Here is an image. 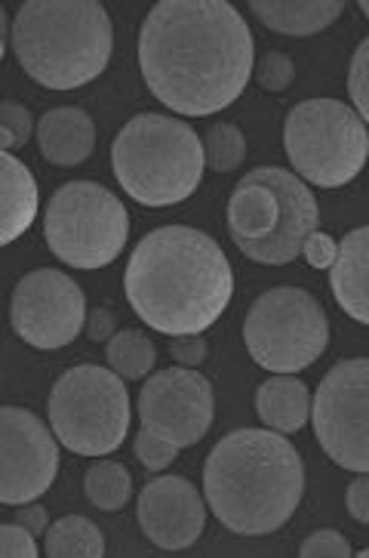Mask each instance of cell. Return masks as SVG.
I'll list each match as a JSON object with an SVG mask.
<instances>
[{"instance_id":"8992f818","label":"cell","mask_w":369,"mask_h":558,"mask_svg":"<svg viewBox=\"0 0 369 558\" xmlns=\"http://www.w3.org/2000/svg\"><path fill=\"white\" fill-rule=\"evenodd\" d=\"M111 167L123 192L145 207H173L200 185L207 155L192 126L167 114H136L114 136Z\"/></svg>"},{"instance_id":"3957f363","label":"cell","mask_w":369,"mask_h":558,"mask_svg":"<svg viewBox=\"0 0 369 558\" xmlns=\"http://www.w3.org/2000/svg\"><path fill=\"white\" fill-rule=\"evenodd\" d=\"M305 494L296 448L268 429H234L207 457L204 497L212 515L241 537H265L293 519Z\"/></svg>"},{"instance_id":"e575fe53","label":"cell","mask_w":369,"mask_h":558,"mask_svg":"<svg viewBox=\"0 0 369 558\" xmlns=\"http://www.w3.org/2000/svg\"><path fill=\"white\" fill-rule=\"evenodd\" d=\"M16 522L25 524L35 537L50 531V519H47V509L44 506H16Z\"/></svg>"},{"instance_id":"277c9868","label":"cell","mask_w":369,"mask_h":558,"mask_svg":"<svg viewBox=\"0 0 369 558\" xmlns=\"http://www.w3.org/2000/svg\"><path fill=\"white\" fill-rule=\"evenodd\" d=\"M10 47L40 87L77 90L108 69L111 16L96 0H28L13 19Z\"/></svg>"},{"instance_id":"44dd1931","label":"cell","mask_w":369,"mask_h":558,"mask_svg":"<svg viewBox=\"0 0 369 558\" xmlns=\"http://www.w3.org/2000/svg\"><path fill=\"white\" fill-rule=\"evenodd\" d=\"M47 556L50 558H102L106 537L87 515H65L47 531Z\"/></svg>"},{"instance_id":"7402d4cb","label":"cell","mask_w":369,"mask_h":558,"mask_svg":"<svg viewBox=\"0 0 369 558\" xmlns=\"http://www.w3.org/2000/svg\"><path fill=\"white\" fill-rule=\"evenodd\" d=\"M84 494L96 509L102 512H118L123 506L130 504L133 497V478L121 463L114 460H99L87 469V478H84Z\"/></svg>"},{"instance_id":"8d00e7d4","label":"cell","mask_w":369,"mask_h":558,"mask_svg":"<svg viewBox=\"0 0 369 558\" xmlns=\"http://www.w3.org/2000/svg\"><path fill=\"white\" fill-rule=\"evenodd\" d=\"M357 556H360V558H369V546H367V549H364V553H357Z\"/></svg>"},{"instance_id":"cb8c5ba5","label":"cell","mask_w":369,"mask_h":558,"mask_svg":"<svg viewBox=\"0 0 369 558\" xmlns=\"http://www.w3.org/2000/svg\"><path fill=\"white\" fill-rule=\"evenodd\" d=\"M204 155L207 167L216 173H231L234 167H241L246 158V140L241 126L216 124L204 136Z\"/></svg>"},{"instance_id":"6da1fadb","label":"cell","mask_w":369,"mask_h":558,"mask_svg":"<svg viewBox=\"0 0 369 558\" xmlns=\"http://www.w3.org/2000/svg\"><path fill=\"white\" fill-rule=\"evenodd\" d=\"M253 32L229 0H160L139 32V69L167 109H229L253 74Z\"/></svg>"},{"instance_id":"4dcf8cb0","label":"cell","mask_w":369,"mask_h":558,"mask_svg":"<svg viewBox=\"0 0 369 558\" xmlns=\"http://www.w3.org/2000/svg\"><path fill=\"white\" fill-rule=\"evenodd\" d=\"M335 253H339V244H335L330 234L323 232L311 234V238L305 241V247H302V256H305L308 266H315V269H333Z\"/></svg>"},{"instance_id":"ffe728a7","label":"cell","mask_w":369,"mask_h":558,"mask_svg":"<svg viewBox=\"0 0 369 558\" xmlns=\"http://www.w3.org/2000/svg\"><path fill=\"white\" fill-rule=\"evenodd\" d=\"M256 414L268 429L278 433H299L311 416V396L308 386L296 377L265 379L256 392Z\"/></svg>"},{"instance_id":"7c38bea8","label":"cell","mask_w":369,"mask_h":558,"mask_svg":"<svg viewBox=\"0 0 369 558\" xmlns=\"http://www.w3.org/2000/svg\"><path fill=\"white\" fill-rule=\"evenodd\" d=\"M87 296L65 271L37 269L13 290L10 322L19 340L35 349H62L87 327Z\"/></svg>"},{"instance_id":"ac0fdd59","label":"cell","mask_w":369,"mask_h":558,"mask_svg":"<svg viewBox=\"0 0 369 558\" xmlns=\"http://www.w3.org/2000/svg\"><path fill=\"white\" fill-rule=\"evenodd\" d=\"M249 10L271 32L290 37H308L330 28L342 16V0H253Z\"/></svg>"},{"instance_id":"52a82bcc","label":"cell","mask_w":369,"mask_h":558,"mask_svg":"<svg viewBox=\"0 0 369 558\" xmlns=\"http://www.w3.org/2000/svg\"><path fill=\"white\" fill-rule=\"evenodd\" d=\"M283 145L302 180L339 189L364 170L369 130L342 99H305L286 114Z\"/></svg>"},{"instance_id":"7a4b0ae2","label":"cell","mask_w":369,"mask_h":558,"mask_svg":"<svg viewBox=\"0 0 369 558\" xmlns=\"http://www.w3.org/2000/svg\"><path fill=\"white\" fill-rule=\"evenodd\" d=\"M123 281L133 312L167 337H200L234 293L225 251L192 226H163L145 234Z\"/></svg>"},{"instance_id":"d590c367","label":"cell","mask_w":369,"mask_h":558,"mask_svg":"<svg viewBox=\"0 0 369 558\" xmlns=\"http://www.w3.org/2000/svg\"><path fill=\"white\" fill-rule=\"evenodd\" d=\"M360 10H364V16L369 19V0H364V3H360Z\"/></svg>"},{"instance_id":"e0dca14e","label":"cell","mask_w":369,"mask_h":558,"mask_svg":"<svg viewBox=\"0 0 369 558\" xmlns=\"http://www.w3.org/2000/svg\"><path fill=\"white\" fill-rule=\"evenodd\" d=\"M37 145L40 155L56 167H77L96 148V124L84 109H50L37 121Z\"/></svg>"},{"instance_id":"8fae6325","label":"cell","mask_w":369,"mask_h":558,"mask_svg":"<svg viewBox=\"0 0 369 558\" xmlns=\"http://www.w3.org/2000/svg\"><path fill=\"white\" fill-rule=\"evenodd\" d=\"M323 453L352 472H369V359L339 361L311 401Z\"/></svg>"},{"instance_id":"f546056e","label":"cell","mask_w":369,"mask_h":558,"mask_svg":"<svg viewBox=\"0 0 369 558\" xmlns=\"http://www.w3.org/2000/svg\"><path fill=\"white\" fill-rule=\"evenodd\" d=\"M0 556L3 558H35L37 553L35 534L25 524H3L0 527Z\"/></svg>"},{"instance_id":"2e32d148","label":"cell","mask_w":369,"mask_h":558,"mask_svg":"<svg viewBox=\"0 0 369 558\" xmlns=\"http://www.w3.org/2000/svg\"><path fill=\"white\" fill-rule=\"evenodd\" d=\"M330 288L345 315L369 325V226H360L339 241Z\"/></svg>"},{"instance_id":"1f68e13d","label":"cell","mask_w":369,"mask_h":558,"mask_svg":"<svg viewBox=\"0 0 369 558\" xmlns=\"http://www.w3.org/2000/svg\"><path fill=\"white\" fill-rule=\"evenodd\" d=\"M170 352L182 367H197L207 359V340L204 337H173Z\"/></svg>"},{"instance_id":"9a60e30c","label":"cell","mask_w":369,"mask_h":558,"mask_svg":"<svg viewBox=\"0 0 369 558\" xmlns=\"http://www.w3.org/2000/svg\"><path fill=\"white\" fill-rule=\"evenodd\" d=\"M139 527L160 549H188L207 527V504L188 478L160 475L142 487Z\"/></svg>"},{"instance_id":"d6a6232c","label":"cell","mask_w":369,"mask_h":558,"mask_svg":"<svg viewBox=\"0 0 369 558\" xmlns=\"http://www.w3.org/2000/svg\"><path fill=\"white\" fill-rule=\"evenodd\" d=\"M345 504H348L352 519H357L360 524H369V472H364V478H354L348 485Z\"/></svg>"},{"instance_id":"d6986e66","label":"cell","mask_w":369,"mask_h":558,"mask_svg":"<svg viewBox=\"0 0 369 558\" xmlns=\"http://www.w3.org/2000/svg\"><path fill=\"white\" fill-rule=\"evenodd\" d=\"M0 189H3V229L0 241L13 244L37 217V182L35 173L19 161L13 151L0 155Z\"/></svg>"},{"instance_id":"5b68a950","label":"cell","mask_w":369,"mask_h":558,"mask_svg":"<svg viewBox=\"0 0 369 558\" xmlns=\"http://www.w3.org/2000/svg\"><path fill=\"white\" fill-rule=\"evenodd\" d=\"M231 241L259 266H286L317 232L311 189L283 167H256L229 198Z\"/></svg>"},{"instance_id":"ba28073f","label":"cell","mask_w":369,"mask_h":558,"mask_svg":"<svg viewBox=\"0 0 369 558\" xmlns=\"http://www.w3.org/2000/svg\"><path fill=\"white\" fill-rule=\"evenodd\" d=\"M47 411L56 438L81 457L114 453L130 433L126 383L99 364L71 367L56 379Z\"/></svg>"},{"instance_id":"83f0119b","label":"cell","mask_w":369,"mask_h":558,"mask_svg":"<svg viewBox=\"0 0 369 558\" xmlns=\"http://www.w3.org/2000/svg\"><path fill=\"white\" fill-rule=\"evenodd\" d=\"M293 59L281 50H271V53H265L259 59V65H256V77H259V84H262L265 90L271 93H283L290 84H293Z\"/></svg>"},{"instance_id":"30bf717a","label":"cell","mask_w":369,"mask_h":558,"mask_svg":"<svg viewBox=\"0 0 369 558\" xmlns=\"http://www.w3.org/2000/svg\"><path fill=\"white\" fill-rule=\"evenodd\" d=\"M244 342L259 367L274 374H296L327 352L330 318L308 290H265L246 312Z\"/></svg>"},{"instance_id":"d4e9b609","label":"cell","mask_w":369,"mask_h":558,"mask_svg":"<svg viewBox=\"0 0 369 558\" xmlns=\"http://www.w3.org/2000/svg\"><path fill=\"white\" fill-rule=\"evenodd\" d=\"M32 133H35L32 111L16 99H7L0 106V145H3V151H13L19 145H25L32 140Z\"/></svg>"},{"instance_id":"603a6c76","label":"cell","mask_w":369,"mask_h":558,"mask_svg":"<svg viewBox=\"0 0 369 558\" xmlns=\"http://www.w3.org/2000/svg\"><path fill=\"white\" fill-rule=\"evenodd\" d=\"M155 359H158L155 342L148 340L142 330H118L108 340V364L123 379L148 377V371L155 367Z\"/></svg>"},{"instance_id":"f1b7e54d","label":"cell","mask_w":369,"mask_h":558,"mask_svg":"<svg viewBox=\"0 0 369 558\" xmlns=\"http://www.w3.org/2000/svg\"><path fill=\"white\" fill-rule=\"evenodd\" d=\"M302 558H348L352 556V543L345 541L339 531H317L311 537H305L299 546Z\"/></svg>"},{"instance_id":"5bb4252c","label":"cell","mask_w":369,"mask_h":558,"mask_svg":"<svg viewBox=\"0 0 369 558\" xmlns=\"http://www.w3.org/2000/svg\"><path fill=\"white\" fill-rule=\"evenodd\" d=\"M216 398L210 379L192 367L158 371L142 386L139 420L142 429H151L176 448H192L210 433Z\"/></svg>"},{"instance_id":"4fadbf2b","label":"cell","mask_w":369,"mask_h":558,"mask_svg":"<svg viewBox=\"0 0 369 558\" xmlns=\"http://www.w3.org/2000/svg\"><path fill=\"white\" fill-rule=\"evenodd\" d=\"M56 472L59 448L44 420L25 408H0V504H32L50 490Z\"/></svg>"},{"instance_id":"484cf974","label":"cell","mask_w":369,"mask_h":558,"mask_svg":"<svg viewBox=\"0 0 369 558\" xmlns=\"http://www.w3.org/2000/svg\"><path fill=\"white\" fill-rule=\"evenodd\" d=\"M348 93H352L354 111L369 126V37L354 50L352 72H348Z\"/></svg>"},{"instance_id":"836d02e7","label":"cell","mask_w":369,"mask_h":558,"mask_svg":"<svg viewBox=\"0 0 369 558\" xmlns=\"http://www.w3.org/2000/svg\"><path fill=\"white\" fill-rule=\"evenodd\" d=\"M87 337L93 342H106L114 337V330H118V318H114V312L111 308H96L93 315L87 318Z\"/></svg>"},{"instance_id":"9c48e42d","label":"cell","mask_w":369,"mask_h":558,"mask_svg":"<svg viewBox=\"0 0 369 558\" xmlns=\"http://www.w3.org/2000/svg\"><path fill=\"white\" fill-rule=\"evenodd\" d=\"M50 251L74 269H102L130 238L126 207L99 182H69L56 192L44 217Z\"/></svg>"},{"instance_id":"4316f807","label":"cell","mask_w":369,"mask_h":558,"mask_svg":"<svg viewBox=\"0 0 369 558\" xmlns=\"http://www.w3.org/2000/svg\"><path fill=\"white\" fill-rule=\"evenodd\" d=\"M136 457H139V463L145 469H151V472H160V469H167L173 460L179 457V448L173 441H167V438H160L151 429H142L136 435Z\"/></svg>"}]
</instances>
